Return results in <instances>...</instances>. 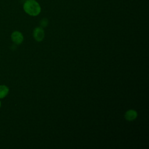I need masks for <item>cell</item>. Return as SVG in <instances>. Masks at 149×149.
I'll list each match as a JSON object with an SVG mask.
<instances>
[{
  "instance_id": "1",
  "label": "cell",
  "mask_w": 149,
  "mask_h": 149,
  "mask_svg": "<svg viewBox=\"0 0 149 149\" xmlns=\"http://www.w3.org/2000/svg\"><path fill=\"white\" fill-rule=\"evenodd\" d=\"M23 9L26 13L33 16H37L41 12L40 5L35 0H26L23 4Z\"/></svg>"
},
{
  "instance_id": "2",
  "label": "cell",
  "mask_w": 149,
  "mask_h": 149,
  "mask_svg": "<svg viewBox=\"0 0 149 149\" xmlns=\"http://www.w3.org/2000/svg\"><path fill=\"white\" fill-rule=\"evenodd\" d=\"M11 39L15 44H20L23 41V36L20 31H15L12 33Z\"/></svg>"
},
{
  "instance_id": "3",
  "label": "cell",
  "mask_w": 149,
  "mask_h": 149,
  "mask_svg": "<svg viewBox=\"0 0 149 149\" xmlns=\"http://www.w3.org/2000/svg\"><path fill=\"white\" fill-rule=\"evenodd\" d=\"M33 37L37 41H41L44 37V31L42 27H36L33 31Z\"/></svg>"
},
{
  "instance_id": "4",
  "label": "cell",
  "mask_w": 149,
  "mask_h": 149,
  "mask_svg": "<svg viewBox=\"0 0 149 149\" xmlns=\"http://www.w3.org/2000/svg\"><path fill=\"white\" fill-rule=\"evenodd\" d=\"M137 116V112L133 109L128 110L125 115V118L129 121H132L134 120Z\"/></svg>"
},
{
  "instance_id": "5",
  "label": "cell",
  "mask_w": 149,
  "mask_h": 149,
  "mask_svg": "<svg viewBox=\"0 0 149 149\" xmlns=\"http://www.w3.org/2000/svg\"><path fill=\"white\" fill-rule=\"evenodd\" d=\"M9 88L5 85H0V99L5 98L9 93Z\"/></svg>"
},
{
  "instance_id": "6",
  "label": "cell",
  "mask_w": 149,
  "mask_h": 149,
  "mask_svg": "<svg viewBox=\"0 0 149 149\" xmlns=\"http://www.w3.org/2000/svg\"><path fill=\"white\" fill-rule=\"evenodd\" d=\"M48 19L45 18L42 19L40 22V25L41 27H46L48 25Z\"/></svg>"
},
{
  "instance_id": "7",
  "label": "cell",
  "mask_w": 149,
  "mask_h": 149,
  "mask_svg": "<svg viewBox=\"0 0 149 149\" xmlns=\"http://www.w3.org/2000/svg\"><path fill=\"white\" fill-rule=\"evenodd\" d=\"M1 101H0V108H1Z\"/></svg>"
}]
</instances>
